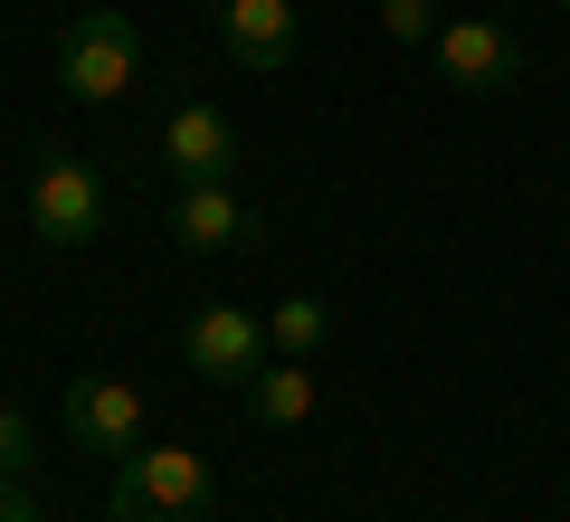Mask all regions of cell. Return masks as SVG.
Masks as SVG:
<instances>
[{"label": "cell", "mask_w": 570, "mask_h": 522, "mask_svg": "<svg viewBox=\"0 0 570 522\" xmlns=\"http://www.w3.org/2000/svg\"><path fill=\"white\" fill-rule=\"evenodd\" d=\"M381 29L400 48H428V39H438V0H381Z\"/></svg>", "instance_id": "7c38bea8"}, {"label": "cell", "mask_w": 570, "mask_h": 522, "mask_svg": "<svg viewBox=\"0 0 570 522\" xmlns=\"http://www.w3.org/2000/svg\"><path fill=\"white\" fill-rule=\"evenodd\" d=\"M266 314H247V304H200L190 314V333H181V362H190V381H219V390H247L266 371Z\"/></svg>", "instance_id": "277c9868"}, {"label": "cell", "mask_w": 570, "mask_h": 522, "mask_svg": "<svg viewBox=\"0 0 570 522\" xmlns=\"http://www.w3.org/2000/svg\"><path fill=\"white\" fill-rule=\"evenodd\" d=\"M428 58H438V77L466 86V96H504L513 77H523V39H513L504 20H438V39H428Z\"/></svg>", "instance_id": "5b68a950"}, {"label": "cell", "mask_w": 570, "mask_h": 522, "mask_svg": "<svg viewBox=\"0 0 570 522\" xmlns=\"http://www.w3.org/2000/svg\"><path fill=\"white\" fill-rule=\"evenodd\" d=\"M209 513V456L200 446H134L105 484V522H200Z\"/></svg>", "instance_id": "6da1fadb"}, {"label": "cell", "mask_w": 570, "mask_h": 522, "mask_svg": "<svg viewBox=\"0 0 570 522\" xmlns=\"http://www.w3.org/2000/svg\"><path fill=\"white\" fill-rule=\"evenodd\" d=\"M324 333H333V314L314 295H285L276 314H266V342H276V352H295V362H314V352H324Z\"/></svg>", "instance_id": "8fae6325"}, {"label": "cell", "mask_w": 570, "mask_h": 522, "mask_svg": "<svg viewBox=\"0 0 570 522\" xmlns=\"http://www.w3.org/2000/svg\"><path fill=\"white\" fill-rule=\"evenodd\" d=\"M561 10H570V0H561Z\"/></svg>", "instance_id": "9a60e30c"}, {"label": "cell", "mask_w": 570, "mask_h": 522, "mask_svg": "<svg viewBox=\"0 0 570 522\" xmlns=\"http://www.w3.org/2000/svg\"><path fill=\"white\" fill-rule=\"evenodd\" d=\"M238 152L247 142H238V124H228L219 105L190 96V105L163 115V171L171 181H238Z\"/></svg>", "instance_id": "ba28073f"}, {"label": "cell", "mask_w": 570, "mask_h": 522, "mask_svg": "<svg viewBox=\"0 0 570 522\" xmlns=\"http://www.w3.org/2000/svg\"><path fill=\"white\" fill-rule=\"evenodd\" d=\"M134 77H142V29L124 10H77L58 29V86L77 105H124Z\"/></svg>", "instance_id": "7a4b0ae2"}, {"label": "cell", "mask_w": 570, "mask_h": 522, "mask_svg": "<svg viewBox=\"0 0 570 522\" xmlns=\"http://www.w3.org/2000/svg\"><path fill=\"white\" fill-rule=\"evenodd\" d=\"M0 475H29V418L0 400Z\"/></svg>", "instance_id": "4fadbf2b"}, {"label": "cell", "mask_w": 570, "mask_h": 522, "mask_svg": "<svg viewBox=\"0 0 570 522\" xmlns=\"http://www.w3.org/2000/svg\"><path fill=\"white\" fill-rule=\"evenodd\" d=\"M219 48L247 77H276L295 58V0H219Z\"/></svg>", "instance_id": "9c48e42d"}, {"label": "cell", "mask_w": 570, "mask_h": 522, "mask_svg": "<svg viewBox=\"0 0 570 522\" xmlns=\"http://www.w3.org/2000/svg\"><path fill=\"white\" fill-rule=\"evenodd\" d=\"M171 247L190 257H228V247H257V209L238 181H181L171 190Z\"/></svg>", "instance_id": "52a82bcc"}, {"label": "cell", "mask_w": 570, "mask_h": 522, "mask_svg": "<svg viewBox=\"0 0 570 522\" xmlns=\"http://www.w3.org/2000/svg\"><path fill=\"white\" fill-rule=\"evenodd\" d=\"M29 228H39V247H96V228H105L96 161H77L67 142H48L39 171H29Z\"/></svg>", "instance_id": "3957f363"}, {"label": "cell", "mask_w": 570, "mask_h": 522, "mask_svg": "<svg viewBox=\"0 0 570 522\" xmlns=\"http://www.w3.org/2000/svg\"><path fill=\"white\" fill-rule=\"evenodd\" d=\"M314 400H324V381H314V362H295V352H266V371L247 381V418L257 427H305Z\"/></svg>", "instance_id": "30bf717a"}, {"label": "cell", "mask_w": 570, "mask_h": 522, "mask_svg": "<svg viewBox=\"0 0 570 522\" xmlns=\"http://www.w3.org/2000/svg\"><path fill=\"white\" fill-rule=\"evenodd\" d=\"M0 522H48L39 494H29V475H0Z\"/></svg>", "instance_id": "5bb4252c"}, {"label": "cell", "mask_w": 570, "mask_h": 522, "mask_svg": "<svg viewBox=\"0 0 570 522\" xmlns=\"http://www.w3.org/2000/svg\"><path fill=\"white\" fill-rule=\"evenodd\" d=\"M142 427H153V418H142V390L134 381H105V371H96V381H67V437H77L86 456H115L124 465L134 446H153Z\"/></svg>", "instance_id": "8992f818"}]
</instances>
